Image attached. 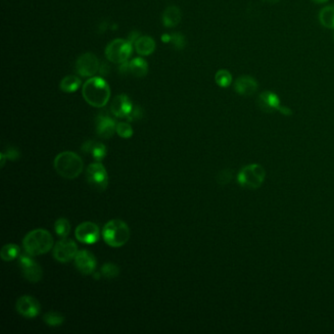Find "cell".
Segmentation results:
<instances>
[{
    "label": "cell",
    "mask_w": 334,
    "mask_h": 334,
    "mask_svg": "<svg viewBox=\"0 0 334 334\" xmlns=\"http://www.w3.org/2000/svg\"><path fill=\"white\" fill-rule=\"evenodd\" d=\"M102 237L109 246L119 248L129 241L131 231L129 226L121 220H111L102 229Z\"/></svg>",
    "instance_id": "277c9868"
},
{
    "label": "cell",
    "mask_w": 334,
    "mask_h": 334,
    "mask_svg": "<svg viewBox=\"0 0 334 334\" xmlns=\"http://www.w3.org/2000/svg\"><path fill=\"white\" fill-rule=\"evenodd\" d=\"M82 96L92 107L102 108L107 105L111 96V90L106 80L100 76H92L82 86Z\"/></svg>",
    "instance_id": "6da1fadb"
},
{
    "label": "cell",
    "mask_w": 334,
    "mask_h": 334,
    "mask_svg": "<svg viewBox=\"0 0 334 334\" xmlns=\"http://www.w3.org/2000/svg\"><path fill=\"white\" fill-rule=\"evenodd\" d=\"M54 229L56 234L61 237V238H67V236L71 232V224L70 222L65 219V218H60L58 219L55 224H54Z\"/></svg>",
    "instance_id": "d4e9b609"
},
{
    "label": "cell",
    "mask_w": 334,
    "mask_h": 334,
    "mask_svg": "<svg viewBox=\"0 0 334 334\" xmlns=\"http://www.w3.org/2000/svg\"><path fill=\"white\" fill-rule=\"evenodd\" d=\"M133 53V45L126 39L116 38L108 44L105 49L107 59L114 64L127 62Z\"/></svg>",
    "instance_id": "5b68a950"
},
{
    "label": "cell",
    "mask_w": 334,
    "mask_h": 334,
    "mask_svg": "<svg viewBox=\"0 0 334 334\" xmlns=\"http://www.w3.org/2000/svg\"><path fill=\"white\" fill-rule=\"evenodd\" d=\"M75 266L79 273L90 275L95 273L97 261L94 255L88 250H80L75 257Z\"/></svg>",
    "instance_id": "5bb4252c"
},
{
    "label": "cell",
    "mask_w": 334,
    "mask_h": 334,
    "mask_svg": "<svg viewBox=\"0 0 334 334\" xmlns=\"http://www.w3.org/2000/svg\"><path fill=\"white\" fill-rule=\"evenodd\" d=\"M53 166L62 178L75 180L84 171V161L76 152L64 151L55 157Z\"/></svg>",
    "instance_id": "3957f363"
},
{
    "label": "cell",
    "mask_w": 334,
    "mask_h": 334,
    "mask_svg": "<svg viewBox=\"0 0 334 334\" xmlns=\"http://www.w3.org/2000/svg\"><path fill=\"white\" fill-rule=\"evenodd\" d=\"M314 2H316V3H319V4H321V3H325V2H327L328 0H313Z\"/></svg>",
    "instance_id": "f35d334b"
},
{
    "label": "cell",
    "mask_w": 334,
    "mask_h": 334,
    "mask_svg": "<svg viewBox=\"0 0 334 334\" xmlns=\"http://www.w3.org/2000/svg\"><path fill=\"white\" fill-rule=\"evenodd\" d=\"M215 80H216V84L220 88L227 89V88H228L231 85L232 76L229 73V71L225 70V69H222V70H219L216 73V75H215Z\"/></svg>",
    "instance_id": "4316f807"
},
{
    "label": "cell",
    "mask_w": 334,
    "mask_h": 334,
    "mask_svg": "<svg viewBox=\"0 0 334 334\" xmlns=\"http://www.w3.org/2000/svg\"><path fill=\"white\" fill-rule=\"evenodd\" d=\"M87 181L91 187L98 191L106 190L109 183V177L106 168L101 162H95L91 164L87 169Z\"/></svg>",
    "instance_id": "52a82bcc"
},
{
    "label": "cell",
    "mask_w": 334,
    "mask_h": 334,
    "mask_svg": "<svg viewBox=\"0 0 334 334\" xmlns=\"http://www.w3.org/2000/svg\"><path fill=\"white\" fill-rule=\"evenodd\" d=\"M265 170L257 164H252L243 168L239 172L237 181L238 183L249 189H257L265 180Z\"/></svg>",
    "instance_id": "8992f818"
},
{
    "label": "cell",
    "mask_w": 334,
    "mask_h": 334,
    "mask_svg": "<svg viewBox=\"0 0 334 334\" xmlns=\"http://www.w3.org/2000/svg\"><path fill=\"white\" fill-rule=\"evenodd\" d=\"M81 150L85 153L91 154L92 158L96 162H101L106 157V146L102 142H99L96 140L86 141L81 146Z\"/></svg>",
    "instance_id": "ac0fdd59"
},
{
    "label": "cell",
    "mask_w": 334,
    "mask_h": 334,
    "mask_svg": "<svg viewBox=\"0 0 334 334\" xmlns=\"http://www.w3.org/2000/svg\"><path fill=\"white\" fill-rule=\"evenodd\" d=\"M75 235L79 242L94 244L100 238V229L94 223L84 222L76 227Z\"/></svg>",
    "instance_id": "4fadbf2b"
},
{
    "label": "cell",
    "mask_w": 334,
    "mask_h": 334,
    "mask_svg": "<svg viewBox=\"0 0 334 334\" xmlns=\"http://www.w3.org/2000/svg\"><path fill=\"white\" fill-rule=\"evenodd\" d=\"M333 37H334V36H333Z\"/></svg>",
    "instance_id": "ab89813d"
},
{
    "label": "cell",
    "mask_w": 334,
    "mask_h": 334,
    "mask_svg": "<svg viewBox=\"0 0 334 334\" xmlns=\"http://www.w3.org/2000/svg\"><path fill=\"white\" fill-rule=\"evenodd\" d=\"M264 2L266 3H270V4H274V3H277L279 0H263Z\"/></svg>",
    "instance_id": "74e56055"
},
{
    "label": "cell",
    "mask_w": 334,
    "mask_h": 334,
    "mask_svg": "<svg viewBox=\"0 0 334 334\" xmlns=\"http://www.w3.org/2000/svg\"><path fill=\"white\" fill-rule=\"evenodd\" d=\"M137 53L141 56H149L155 51L156 43L148 35H141L135 44Z\"/></svg>",
    "instance_id": "ffe728a7"
},
{
    "label": "cell",
    "mask_w": 334,
    "mask_h": 334,
    "mask_svg": "<svg viewBox=\"0 0 334 334\" xmlns=\"http://www.w3.org/2000/svg\"><path fill=\"white\" fill-rule=\"evenodd\" d=\"M81 80L75 75H69L65 76L60 82V90L66 93H73L80 88Z\"/></svg>",
    "instance_id": "7402d4cb"
},
{
    "label": "cell",
    "mask_w": 334,
    "mask_h": 334,
    "mask_svg": "<svg viewBox=\"0 0 334 334\" xmlns=\"http://www.w3.org/2000/svg\"><path fill=\"white\" fill-rule=\"evenodd\" d=\"M117 123L108 116H99L96 121V133L104 139H109L116 133Z\"/></svg>",
    "instance_id": "e0dca14e"
},
{
    "label": "cell",
    "mask_w": 334,
    "mask_h": 334,
    "mask_svg": "<svg viewBox=\"0 0 334 334\" xmlns=\"http://www.w3.org/2000/svg\"><path fill=\"white\" fill-rule=\"evenodd\" d=\"M182 21V11L177 6H169L162 16L163 25L166 28H175Z\"/></svg>",
    "instance_id": "d6986e66"
},
{
    "label": "cell",
    "mask_w": 334,
    "mask_h": 334,
    "mask_svg": "<svg viewBox=\"0 0 334 334\" xmlns=\"http://www.w3.org/2000/svg\"><path fill=\"white\" fill-rule=\"evenodd\" d=\"M140 36H141V35H140V33H139L138 31H132V32L130 33V35H129L128 40H129L132 45H135L136 41H137V39H138Z\"/></svg>",
    "instance_id": "836d02e7"
},
{
    "label": "cell",
    "mask_w": 334,
    "mask_h": 334,
    "mask_svg": "<svg viewBox=\"0 0 334 334\" xmlns=\"http://www.w3.org/2000/svg\"><path fill=\"white\" fill-rule=\"evenodd\" d=\"M129 65L130 74L136 77H143L148 73V64L141 57L134 58L131 62H129Z\"/></svg>",
    "instance_id": "44dd1931"
},
{
    "label": "cell",
    "mask_w": 334,
    "mask_h": 334,
    "mask_svg": "<svg viewBox=\"0 0 334 334\" xmlns=\"http://www.w3.org/2000/svg\"><path fill=\"white\" fill-rule=\"evenodd\" d=\"M44 321L46 322V324H48L49 326L57 327V326H60L61 324L64 323L65 317L58 312L50 311V312L46 313V315L44 316Z\"/></svg>",
    "instance_id": "484cf974"
},
{
    "label": "cell",
    "mask_w": 334,
    "mask_h": 334,
    "mask_svg": "<svg viewBox=\"0 0 334 334\" xmlns=\"http://www.w3.org/2000/svg\"><path fill=\"white\" fill-rule=\"evenodd\" d=\"M120 72L121 75H128L130 73V65L129 62H123L120 64Z\"/></svg>",
    "instance_id": "e575fe53"
},
{
    "label": "cell",
    "mask_w": 334,
    "mask_h": 334,
    "mask_svg": "<svg viewBox=\"0 0 334 334\" xmlns=\"http://www.w3.org/2000/svg\"><path fill=\"white\" fill-rule=\"evenodd\" d=\"M109 71H110V69H109V67L107 66L106 63H103V64L100 65V67H99V72H100L101 75H106L107 72H109Z\"/></svg>",
    "instance_id": "d590c367"
},
{
    "label": "cell",
    "mask_w": 334,
    "mask_h": 334,
    "mask_svg": "<svg viewBox=\"0 0 334 334\" xmlns=\"http://www.w3.org/2000/svg\"><path fill=\"white\" fill-rule=\"evenodd\" d=\"M20 247L13 243L4 245L0 251V257L5 262H11L20 257Z\"/></svg>",
    "instance_id": "cb8c5ba5"
},
{
    "label": "cell",
    "mask_w": 334,
    "mask_h": 334,
    "mask_svg": "<svg viewBox=\"0 0 334 334\" xmlns=\"http://www.w3.org/2000/svg\"><path fill=\"white\" fill-rule=\"evenodd\" d=\"M21 272L23 276L31 283H35L41 280L44 272L41 267L32 259V256L26 253V255H20L19 258Z\"/></svg>",
    "instance_id": "9c48e42d"
},
{
    "label": "cell",
    "mask_w": 334,
    "mask_h": 334,
    "mask_svg": "<svg viewBox=\"0 0 334 334\" xmlns=\"http://www.w3.org/2000/svg\"><path fill=\"white\" fill-rule=\"evenodd\" d=\"M99 67L98 58L91 52L81 54L76 62V73L82 77H92L99 71Z\"/></svg>",
    "instance_id": "30bf717a"
},
{
    "label": "cell",
    "mask_w": 334,
    "mask_h": 334,
    "mask_svg": "<svg viewBox=\"0 0 334 334\" xmlns=\"http://www.w3.org/2000/svg\"><path fill=\"white\" fill-rule=\"evenodd\" d=\"M142 117H143V110L141 109V107L136 105V106L133 107V109H132L130 115L127 117V119L129 121H135L142 119Z\"/></svg>",
    "instance_id": "1f68e13d"
},
{
    "label": "cell",
    "mask_w": 334,
    "mask_h": 334,
    "mask_svg": "<svg viewBox=\"0 0 334 334\" xmlns=\"http://www.w3.org/2000/svg\"><path fill=\"white\" fill-rule=\"evenodd\" d=\"M23 246L27 254L39 256L49 252L54 247V240L48 230L37 228L31 230L24 237Z\"/></svg>",
    "instance_id": "7a4b0ae2"
},
{
    "label": "cell",
    "mask_w": 334,
    "mask_h": 334,
    "mask_svg": "<svg viewBox=\"0 0 334 334\" xmlns=\"http://www.w3.org/2000/svg\"><path fill=\"white\" fill-rule=\"evenodd\" d=\"M231 179H232V173L229 170H224L218 175L217 182L221 185H225L230 182Z\"/></svg>",
    "instance_id": "d6a6232c"
},
{
    "label": "cell",
    "mask_w": 334,
    "mask_h": 334,
    "mask_svg": "<svg viewBox=\"0 0 334 334\" xmlns=\"http://www.w3.org/2000/svg\"><path fill=\"white\" fill-rule=\"evenodd\" d=\"M258 89V81L251 76H239L234 82V91L243 96H251Z\"/></svg>",
    "instance_id": "2e32d148"
},
{
    "label": "cell",
    "mask_w": 334,
    "mask_h": 334,
    "mask_svg": "<svg viewBox=\"0 0 334 334\" xmlns=\"http://www.w3.org/2000/svg\"><path fill=\"white\" fill-rule=\"evenodd\" d=\"M40 304L32 296L24 295L16 302L17 312L24 318L33 319L40 313Z\"/></svg>",
    "instance_id": "7c38bea8"
},
{
    "label": "cell",
    "mask_w": 334,
    "mask_h": 334,
    "mask_svg": "<svg viewBox=\"0 0 334 334\" xmlns=\"http://www.w3.org/2000/svg\"><path fill=\"white\" fill-rule=\"evenodd\" d=\"M258 105L260 109L265 113H272L273 111H278L285 116H290L292 111L286 108L281 106L280 99L273 91H267L262 92L258 97Z\"/></svg>",
    "instance_id": "ba28073f"
},
{
    "label": "cell",
    "mask_w": 334,
    "mask_h": 334,
    "mask_svg": "<svg viewBox=\"0 0 334 334\" xmlns=\"http://www.w3.org/2000/svg\"><path fill=\"white\" fill-rule=\"evenodd\" d=\"M133 107L134 105L130 97L126 94H120L113 99L110 109L112 114L116 118L122 119V118H127L130 115Z\"/></svg>",
    "instance_id": "9a60e30c"
},
{
    "label": "cell",
    "mask_w": 334,
    "mask_h": 334,
    "mask_svg": "<svg viewBox=\"0 0 334 334\" xmlns=\"http://www.w3.org/2000/svg\"><path fill=\"white\" fill-rule=\"evenodd\" d=\"M319 20L323 27L327 29H334V5L322 8L319 11Z\"/></svg>",
    "instance_id": "603a6c76"
},
{
    "label": "cell",
    "mask_w": 334,
    "mask_h": 334,
    "mask_svg": "<svg viewBox=\"0 0 334 334\" xmlns=\"http://www.w3.org/2000/svg\"><path fill=\"white\" fill-rule=\"evenodd\" d=\"M171 44L175 46L176 49L182 50L186 46V40L184 35L180 32H174L171 34Z\"/></svg>",
    "instance_id": "f546056e"
},
{
    "label": "cell",
    "mask_w": 334,
    "mask_h": 334,
    "mask_svg": "<svg viewBox=\"0 0 334 334\" xmlns=\"http://www.w3.org/2000/svg\"><path fill=\"white\" fill-rule=\"evenodd\" d=\"M77 252L76 243L68 238H62L53 247V257L60 263H69L75 260Z\"/></svg>",
    "instance_id": "8fae6325"
},
{
    "label": "cell",
    "mask_w": 334,
    "mask_h": 334,
    "mask_svg": "<svg viewBox=\"0 0 334 334\" xmlns=\"http://www.w3.org/2000/svg\"><path fill=\"white\" fill-rule=\"evenodd\" d=\"M161 39H162V41H163V43H165V44H169V43H171V34H167V33L163 34V35H162V37H161Z\"/></svg>",
    "instance_id": "8d00e7d4"
},
{
    "label": "cell",
    "mask_w": 334,
    "mask_h": 334,
    "mask_svg": "<svg viewBox=\"0 0 334 334\" xmlns=\"http://www.w3.org/2000/svg\"><path fill=\"white\" fill-rule=\"evenodd\" d=\"M1 155H3L7 160H11V161H15L17 159H19L21 153L19 151V149L17 147H13V146H8L5 151L2 152Z\"/></svg>",
    "instance_id": "4dcf8cb0"
},
{
    "label": "cell",
    "mask_w": 334,
    "mask_h": 334,
    "mask_svg": "<svg viewBox=\"0 0 334 334\" xmlns=\"http://www.w3.org/2000/svg\"><path fill=\"white\" fill-rule=\"evenodd\" d=\"M116 133L121 138H131L134 136V130H133L132 126L126 121H121V122L117 123Z\"/></svg>",
    "instance_id": "f1b7e54d"
},
{
    "label": "cell",
    "mask_w": 334,
    "mask_h": 334,
    "mask_svg": "<svg viewBox=\"0 0 334 334\" xmlns=\"http://www.w3.org/2000/svg\"><path fill=\"white\" fill-rule=\"evenodd\" d=\"M100 273L107 279H113L120 274V268L114 263H105L101 268Z\"/></svg>",
    "instance_id": "83f0119b"
}]
</instances>
